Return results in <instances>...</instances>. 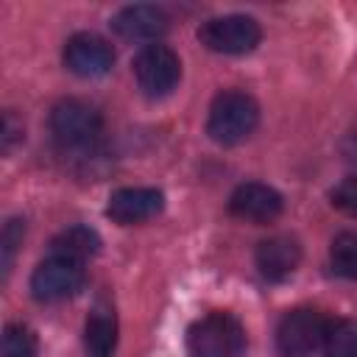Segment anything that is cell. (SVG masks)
Returning a JSON list of instances; mask_svg holds the SVG:
<instances>
[{
    "instance_id": "obj_7",
    "label": "cell",
    "mask_w": 357,
    "mask_h": 357,
    "mask_svg": "<svg viewBox=\"0 0 357 357\" xmlns=\"http://www.w3.org/2000/svg\"><path fill=\"white\" fill-rule=\"evenodd\" d=\"M84 282H86L84 262L61 254H50L33 268L31 293L36 301H64V298H73L84 287Z\"/></svg>"
},
{
    "instance_id": "obj_1",
    "label": "cell",
    "mask_w": 357,
    "mask_h": 357,
    "mask_svg": "<svg viewBox=\"0 0 357 357\" xmlns=\"http://www.w3.org/2000/svg\"><path fill=\"white\" fill-rule=\"evenodd\" d=\"M50 134L64 153H95L103 139V114L78 98L59 100L50 112Z\"/></svg>"
},
{
    "instance_id": "obj_13",
    "label": "cell",
    "mask_w": 357,
    "mask_h": 357,
    "mask_svg": "<svg viewBox=\"0 0 357 357\" xmlns=\"http://www.w3.org/2000/svg\"><path fill=\"white\" fill-rule=\"evenodd\" d=\"M117 346V315L112 304L98 301L84 324V354L86 357H112Z\"/></svg>"
},
{
    "instance_id": "obj_5",
    "label": "cell",
    "mask_w": 357,
    "mask_h": 357,
    "mask_svg": "<svg viewBox=\"0 0 357 357\" xmlns=\"http://www.w3.org/2000/svg\"><path fill=\"white\" fill-rule=\"evenodd\" d=\"M329 318L312 307L287 310L276 326V349L282 357H312L324 346Z\"/></svg>"
},
{
    "instance_id": "obj_14",
    "label": "cell",
    "mask_w": 357,
    "mask_h": 357,
    "mask_svg": "<svg viewBox=\"0 0 357 357\" xmlns=\"http://www.w3.org/2000/svg\"><path fill=\"white\" fill-rule=\"evenodd\" d=\"M50 251L84 262L86 257H95L100 251V237L89 226H70L50 240Z\"/></svg>"
},
{
    "instance_id": "obj_16",
    "label": "cell",
    "mask_w": 357,
    "mask_h": 357,
    "mask_svg": "<svg viewBox=\"0 0 357 357\" xmlns=\"http://www.w3.org/2000/svg\"><path fill=\"white\" fill-rule=\"evenodd\" d=\"M332 271L343 279L357 282V231H340L329 245Z\"/></svg>"
},
{
    "instance_id": "obj_17",
    "label": "cell",
    "mask_w": 357,
    "mask_h": 357,
    "mask_svg": "<svg viewBox=\"0 0 357 357\" xmlns=\"http://www.w3.org/2000/svg\"><path fill=\"white\" fill-rule=\"evenodd\" d=\"M36 335L25 324H8L3 329V357H36Z\"/></svg>"
},
{
    "instance_id": "obj_4",
    "label": "cell",
    "mask_w": 357,
    "mask_h": 357,
    "mask_svg": "<svg viewBox=\"0 0 357 357\" xmlns=\"http://www.w3.org/2000/svg\"><path fill=\"white\" fill-rule=\"evenodd\" d=\"M262 39L259 22L254 17L245 14H223V17H212L206 22H201L198 28V42L212 50V53H223V56H243L251 53Z\"/></svg>"
},
{
    "instance_id": "obj_20",
    "label": "cell",
    "mask_w": 357,
    "mask_h": 357,
    "mask_svg": "<svg viewBox=\"0 0 357 357\" xmlns=\"http://www.w3.org/2000/svg\"><path fill=\"white\" fill-rule=\"evenodd\" d=\"M20 139H22V126H17L14 114L6 112V117H3V151L8 153L14 148V142H20Z\"/></svg>"
},
{
    "instance_id": "obj_2",
    "label": "cell",
    "mask_w": 357,
    "mask_h": 357,
    "mask_svg": "<svg viewBox=\"0 0 357 357\" xmlns=\"http://www.w3.org/2000/svg\"><path fill=\"white\" fill-rule=\"evenodd\" d=\"M259 123L257 100L243 89H223L215 95L206 117V134L218 145H237L243 142Z\"/></svg>"
},
{
    "instance_id": "obj_15",
    "label": "cell",
    "mask_w": 357,
    "mask_h": 357,
    "mask_svg": "<svg viewBox=\"0 0 357 357\" xmlns=\"http://www.w3.org/2000/svg\"><path fill=\"white\" fill-rule=\"evenodd\" d=\"M324 357H357V318H335L324 335Z\"/></svg>"
},
{
    "instance_id": "obj_19",
    "label": "cell",
    "mask_w": 357,
    "mask_h": 357,
    "mask_svg": "<svg viewBox=\"0 0 357 357\" xmlns=\"http://www.w3.org/2000/svg\"><path fill=\"white\" fill-rule=\"evenodd\" d=\"M22 234H25V220H20V218H11V220L3 226V237H0V251H3V273H8V271H11L14 251H17V245L22 243Z\"/></svg>"
},
{
    "instance_id": "obj_11",
    "label": "cell",
    "mask_w": 357,
    "mask_h": 357,
    "mask_svg": "<svg viewBox=\"0 0 357 357\" xmlns=\"http://www.w3.org/2000/svg\"><path fill=\"white\" fill-rule=\"evenodd\" d=\"M167 28H170L167 14L159 6H151V3L123 6L112 17V31L120 39H128V42H148V45H153Z\"/></svg>"
},
{
    "instance_id": "obj_9",
    "label": "cell",
    "mask_w": 357,
    "mask_h": 357,
    "mask_svg": "<svg viewBox=\"0 0 357 357\" xmlns=\"http://www.w3.org/2000/svg\"><path fill=\"white\" fill-rule=\"evenodd\" d=\"M282 209L284 198L262 181H245L229 195V212L245 223H271L282 215Z\"/></svg>"
},
{
    "instance_id": "obj_6",
    "label": "cell",
    "mask_w": 357,
    "mask_h": 357,
    "mask_svg": "<svg viewBox=\"0 0 357 357\" xmlns=\"http://www.w3.org/2000/svg\"><path fill=\"white\" fill-rule=\"evenodd\" d=\"M131 70H134V78H137L139 89L148 98H165L181 81V59L176 56L173 47H167L162 42L145 45L134 56Z\"/></svg>"
},
{
    "instance_id": "obj_10",
    "label": "cell",
    "mask_w": 357,
    "mask_h": 357,
    "mask_svg": "<svg viewBox=\"0 0 357 357\" xmlns=\"http://www.w3.org/2000/svg\"><path fill=\"white\" fill-rule=\"evenodd\" d=\"M165 209V195L156 187H120L109 195L106 215L120 226H134L156 218Z\"/></svg>"
},
{
    "instance_id": "obj_8",
    "label": "cell",
    "mask_w": 357,
    "mask_h": 357,
    "mask_svg": "<svg viewBox=\"0 0 357 357\" xmlns=\"http://www.w3.org/2000/svg\"><path fill=\"white\" fill-rule=\"evenodd\" d=\"M114 50L112 45L89 31L73 33L64 45V67L78 78H100L112 70Z\"/></svg>"
},
{
    "instance_id": "obj_18",
    "label": "cell",
    "mask_w": 357,
    "mask_h": 357,
    "mask_svg": "<svg viewBox=\"0 0 357 357\" xmlns=\"http://www.w3.org/2000/svg\"><path fill=\"white\" fill-rule=\"evenodd\" d=\"M329 201L337 212L349 215V218H357V176H346L332 192H329Z\"/></svg>"
},
{
    "instance_id": "obj_12",
    "label": "cell",
    "mask_w": 357,
    "mask_h": 357,
    "mask_svg": "<svg viewBox=\"0 0 357 357\" xmlns=\"http://www.w3.org/2000/svg\"><path fill=\"white\" fill-rule=\"evenodd\" d=\"M254 259H257L259 273L268 282H282V279H287L298 268V262H301V245L290 234H273V237H268V240H262L257 245Z\"/></svg>"
},
{
    "instance_id": "obj_3",
    "label": "cell",
    "mask_w": 357,
    "mask_h": 357,
    "mask_svg": "<svg viewBox=\"0 0 357 357\" xmlns=\"http://www.w3.org/2000/svg\"><path fill=\"white\" fill-rule=\"evenodd\" d=\"M190 357H240L245 349V329L231 312H206L187 329Z\"/></svg>"
}]
</instances>
